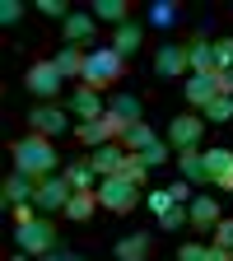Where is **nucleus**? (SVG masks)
<instances>
[{
	"mask_svg": "<svg viewBox=\"0 0 233 261\" xmlns=\"http://www.w3.org/2000/svg\"><path fill=\"white\" fill-rule=\"evenodd\" d=\"M14 243H19V252H28V256H47V252H56V228H51L47 215H38L33 224H19V228H14Z\"/></svg>",
	"mask_w": 233,
	"mask_h": 261,
	"instance_id": "nucleus-4",
	"label": "nucleus"
},
{
	"mask_svg": "<svg viewBox=\"0 0 233 261\" xmlns=\"http://www.w3.org/2000/svg\"><path fill=\"white\" fill-rule=\"evenodd\" d=\"M201 117H205V121H228V117H233V98H228V93H219V98H215V103H210Z\"/></svg>",
	"mask_w": 233,
	"mask_h": 261,
	"instance_id": "nucleus-29",
	"label": "nucleus"
},
{
	"mask_svg": "<svg viewBox=\"0 0 233 261\" xmlns=\"http://www.w3.org/2000/svg\"><path fill=\"white\" fill-rule=\"evenodd\" d=\"M149 256V233H126L117 243V261H145Z\"/></svg>",
	"mask_w": 233,
	"mask_h": 261,
	"instance_id": "nucleus-22",
	"label": "nucleus"
},
{
	"mask_svg": "<svg viewBox=\"0 0 233 261\" xmlns=\"http://www.w3.org/2000/svg\"><path fill=\"white\" fill-rule=\"evenodd\" d=\"M108 108H112L117 117H126L131 126H136V121H140V112H145V108H140V98H136V93H117V98H112V103H108Z\"/></svg>",
	"mask_w": 233,
	"mask_h": 261,
	"instance_id": "nucleus-25",
	"label": "nucleus"
},
{
	"mask_svg": "<svg viewBox=\"0 0 233 261\" xmlns=\"http://www.w3.org/2000/svg\"><path fill=\"white\" fill-rule=\"evenodd\" d=\"M38 10H42L47 19H61V23H65V19H70V14H75L70 5H65V0H38Z\"/></svg>",
	"mask_w": 233,
	"mask_h": 261,
	"instance_id": "nucleus-34",
	"label": "nucleus"
},
{
	"mask_svg": "<svg viewBox=\"0 0 233 261\" xmlns=\"http://www.w3.org/2000/svg\"><path fill=\"white\" fill-rule=\"evenodd\" d=\"M159 224H163V233H173V228H187L191 224V215H187V205H173L168 215H159Z\"/></svg>",
	"mask_w": 233,
	"mask_h": 261,
	"instance_id": "nucleus-31",
	"label": "nucleus"
},
{
	"mask_svg": "<svg viewBox=\"0 0 233 261\" xmlns=\"http://www.w3.org/2000/svg\"><path fill=\"white\" fill-rule=\"evenodd\" d=\"M10 154H14V173H28V177H38V182L56 173V149H51L47 136H38V130L19 136L10 145Z\"/></svg>",
	"mask_w": 233,
	"mask_h": 261,
	"instance_id": "nucleus-1",
	"label": "nucleus"
},
{
	"mask_svg": "<svg viewBox=\"0 0 233 261\" xmlns=\"http://www.w3.org/2000/svg\"><path fill=\"white\" fill-rule=\"evenodd\" d=\"M65 108H70L75 117H84V121H98V117L108 112V103L98 98V89H84V84H80V89L70 93V103H65Z\"/></svg>",
	"mask_w": 233,
	"mask_h": 261,
	"instance_id": "nucleus-13",
	"label": "nucleus"
},
{
	"mask_svg": "<svg viewBox=\"0 0 233 261\" xmlns=\"http://www.w3.org/2000/svg\"><path fill=\"white\" fill-rule=\"evenodd\" d=\"M28 126L38 130V136H47V140H51V136H65V130H70V117H65L56 103H38V108L28 112Z\"/></svg>",
	"mask_w": 233,
	"mask_h": 261,
	"instance_id": "nucleus-9",
	"label": "nucleus"
},
{
	"mask_svg": "<svg viewBox=\"0 0 233 261\" xmlns=\"http://www.w3.org/2000/svg\"><path fill=\"white\" fill-rule=\"evenodd\" d=\"M182 93H187V103H191L196 112H205L215 98H219V80H215V75H191V80L182 84Z\"/></svg>",
	"mask_w": 233,
	"mask_h": 261,
	"instance_id": "nucleus-10",
	"label": "nucleus"
},
{
	"mask_svg": "<svg viewBox=\"0 0 233 261\" xmlns=\"http://www.w3.org/2000/svg\"><path fill=\"white\" fill-rule=\"evenodd\" d=\"M215 70H233V38L215 42Z\"/></svg>",
	"mask_w": 233,
	"mask_h": 261,
	"instance_id": "nucleus-32",
	"label": "nucleus"
},
{
	"mask_svg": "<svg viewBox=\"0 0 233 261\" xmlns=\"http://www.w3.org/2000/svg\"><path fill=\"white\" fill-rule=\"evenodd\" d=\"M126 75V56H117L112 47H89L84 51V89H108Z\"/></svg>",
	"mask_w": 233,
	"mask_h": 261,
	"instance_id": "nucleus-2",
	"label": "nucleus"
},
{
	"mask_svg": "<svg viewBox=\"0 0 233 261\" xmlns=\"http://www.w3.org/2000/svg\"><path fill=\"white\" fill-rule=\"evenodd\" d=\"M93 28H98V19H93V10H75L70 19L61 23V38H65V47H80L84 38H93Z\"/></svg>",
	"mask_w": 233,
	"mask_h": 261,
	"instance_id": "nucleus-12",
	"label": "nucleus"
},
{
	"mask_svg": "<svg viewBox=\"0 0 233 261\" xmlns=\"http://www.w3.org/2000/svg\"><path fill=\"white\" fill-rule=\"evenodd\" d=\"M168 191H173V201H177V205H182V201H187V196H191V182H173V187H168Z\"/></svg>",
	"mask_w": 233,
	"mask_h": 261,
	"instance_id": "nucleus-40",
	"label": "nucleus"
},
{
	"mask_svg": "<svg viewBox=\"0 0 233 261\" xmlns=\"http://www.w3.org/2000/svg\"><path fill=\"white\" fill-rule=\"evenodd\" d=\"M38 261H84L80 252H65V247H56V252H47V256H38Z\"/></svg>",
	"mask_w": 233,
	"mask_h": 261,
	"instance_id": "nucleus-38",
	"label": "nucleus"
},
{
	"mask_svg": "<svg viewBox=\"0 0 233 261\" xmlns=\"http://www.w3.org/2000/svg\"><path fill=\"white\" fill-rule=\"evenodd\" d=\"M187 70H191L187 65V42H163L159 56H154V75L159 80H182Z\"/></svg>",
	"mask_w": 233,
	"mask_h": 261,
	"instance_id": "nucleus-7",
	"label": "nucleus"
},
{
	"mask_svg": "<svg viewBox=\"0 0 233 261\" xmlns=\"http://www.w3.org/2000/svg\"><path fill=\"white\" fill-rule=\"evenodd\" d=\"M23 84H28V93H33V98H42V103H47V98H56V93H61L65 75L56 70V61H33V65H28V75H23Z\"/></svg>",
	"mask_w": 233,
	"mask_h": 261,
	"instance_id": "nucleus-6",
	"label": "nucleus"
},
{
	"mask_svg": "<svg viewBox=\"0 0 233 261\" xmlns=\"http://www.w3.org/2000/svg\"><path fill=\"white\" fill-rule=\"evenodd\" d=\"M187 215H191L196 228H215V224H219V205H215V196H196V201L187 205Z\"/></svg>",
	"mask_w": 233,
	"mask_h": 261,
	"instance_id": "nucleus-19",
	"label": "nucleus"
},
{
	"mask_svg": "<svg viewBox=\"0 0 233 261\" xmlns=\"http://www.w3.org/2000/svg\"><path fill=\"white\" fill-rule=\"evenodd\" d=\"M210 243L233 252V219H219V224H215V238H210Z\"/></svg>",
	"mask_w": 233,
	"mask_h": 261,
	"instance_id": "nucleus-37",
	"label": "nucleus"
},
{
	"mask_svg": "<svg viewBox=\"0 0 233 261\" xmlns=\"http://www.w3.org/2000/svg\"><path fill=\"white\" fill-rule=\"evenodd\" d=\"M0 191H5V205H28L33 196H38V177H28V173H10Z\"/></svg>",
	"mask_w": 233,
	"mask_h": 261,
	"instance_id": "nucleus-15",
	"label": "nucleus"
},
{
	"mask_svg": "<svg viewBox=\"0 0 233 261\" xmlns=\"http://www.w3.org/2000/svg\"><path fill=\"white\" fill-rule=\"evenodd\" d=\"M168 149H173L168 140H159V145H149V149L140 154V159H145V168H159V163H163V159H168Z\"/></svg>",
	"mask_w": 233,
	"mask_h": 261,
	"instance_id": "nucleus-36",
	"label": "nucleus"
},
{
	"mask_svg": "<svg viewBox=\"0 0 233 261\" xmlns=\"http://www.w3.org/2000/svg\"><path fill=\"white\" fill-rule=\"evenodd\" d=\"M215 187H219V191H233V168H228L224 177H215Z\"/></svg>",
	"mask_w": 233,
	"mask_h": 261,
	"instance_id": "nucleus-42",
	"label": "nucleus"
},
{
	"mask_svg": "<svg viewBox=\"0 0 233 261\" xmlns=\"http://www.w3.org/2000/svg\"><path fill=\"white\" fill-rule=\"evenodd\" d=\"M93 210H98V191H75V196H70V205H65V215H70L75 224L93 219Z\"/></svg>",
	"mask_w": 233,
	"mask_h": 261,
	"instance_id": "nucleus-23",
	"label": "nucleus"
},
{
	"mask_svg": "<svg viewBox=\"0 0 233 261\" xmlns=\"http://www.w3.org/2000/svg\"><path fill=\"white\" fill-rule=\"evenodd\" d=\"M65 182H70L75 191H98V182H103V177L93 173L89 159H80V163H70V168H65Z\"/></svg>",
	"mask_w": 233,
	"mask_h": 261,
	"instance_id": "nucleus-20",
	"label": "nucleus"
},
{
	"mask_svg": "<svg viewBox=\"0 0 233 261\" xmlns=\"http://www.w3.org/2000/svg\"><path fill=\"white\" fill-rule=\"evenodd\" d=\"M121 177H126V182H136V187H145V182H149L145 159H140V154H126V168H121Z\"/></svg>",
	"mask_w": 233,
	"mask_h": 261,
	"instance_id": "nucleus-28",
	"label": "nucleus"
},
{
	"mask_svg": "<svg viewBox=\"0 0 233 261\" xmlns=\"http://www.w3.org/2000/svg\"><path fill=\"white\" fill-rule=\"evenodd\" d=\"M19 19H23V0H0V23L14 28Z\"/></svg>",
	"mask_w": 233,
	"mask_h": 261,
	"instance_id": "nucleus-33",
	"label": "nucleus"
},
{
	"mask_svg": "<svg viewBox=\"0 0 233 261\" xmlns=\"http://www.w3.org/2000/svg\"><path fill=\"white\" fill-rule=\"evenodd\" d=\"M149 145H159V136H154V126H149V121H136V126L126 130V140H121L126 154H145Z\"/></svg>",
	"mask_w": 233,
	"mask_h": 261,
	"instance_id": "nucleus-18",
	"label": "nucleus"
},
{
	"mask_svg": "<svg viewBox=\"0 0 233 261\" xmlns=\"http://www.w3.org/2000/svg\"><path fill=\"white\" fill-rule=\"evenodd\" d=\"M205 168H210V187H215V177H224V173L233 168V149H224V145L205 149Z\"/></svg>",
	"mask_w": 233,
	"mask_h": 261,
	"instance_id": "nucleus-24",
	"label": "nucleus"
},
{
	"mask_svg": "<svg viewBox=\"0 0 233 261\" xmlns=\"http://www.w3.org/2000/svg\"><path fill=\"white\" fill-rule=\"evenodd\" d=\"M51 61H56V70H61L65 80H84V51H80V47H61Z\"/></svg>",
	"mask_w": 233,
	"mask_h": 261,
	"instance_id": "nucleus-21",
	"label": "nucleus"
},
{
	"mask_svg": "<svg viewBox=\"0 0 233 261\" xmlns=\"http://www.w3.org/2000/svg\"><path fill=\"white\" fill-rule=\"evenodd\" d=\"M187 65H191V75H215V42L205 38L187 42Z\"/></svg>",
	"mask_w": 233,
	"mask_h": 261,
	"instance_id": "nucleus-17",
	"label": "nucleus"
},
{
	"mask_svg": "<svg viewBox=\"0 0 233 261\" xmlns=\"http://www.w3.org/2000/svg\"><path fill=\"white\" fill-rule=\"evenodd\" d=\"M205 261H233V252H228V247H215V243H210V256H205Z\"/></svg>",
	"mask_w": 233,
	"mask_h": 261,
	"instance_id": "nucleus-41",
	"label": "nucleus"
},
{
	"mask_svg": "<svg viewBox=\"0 0 233 261\" xmlns=\"http://www.w3.org/2000/svg\"><path fill=\"white\" fill-rule=\"evenodd\" d=\"M210 256V243H182L177 247V261H205Z\"/></svg>",
	"mask_w": 233,
	"mask_h": 261,
	"instance_id": "nucleus-35",
	"label": "nucleus"
},
{
	"mask_svg": "<svg viewBox=\"0 0 233 261\" xmlns=\"http://www.w3.org/2000/svg\"><path fill=\"white\" fill-rule=\"evenodd\" d=\"M10 261H38V256H28V252H14V256H10Z\"/></svg>",
	"mask_w": 233,
	"mask_h": 261,
	"instance_id": "nucleus-43",
	"label": "nucleus"
},
{
	"mask_svg": "<svg viewBox=\"0 0 233 261\" xmlns=\"http://www.w3.org/2000/svg\"><path fill=\"white\" fill-rule=\"evenodd\" d=\"M70 196H75V187L65 182V173H51V177H42V182H38V196H33V205H38L42 215H56V210L70 205Z\"/></svg>",
	"mask_w": 233,
	"mask_h": 261,
	"instance_id": "nucleus-5",
	"label": "nucleus"
},
{
	"mask_svg": "<svg viewBox=\"0 0 233 261\" xmlns=\"http://www.w3.org/2000/svg\"><path fill=\"white\" fill-rule=\"evenodd\" d=\"M201 130H205V117H201V112L173 117V126H168V145H173V149H201Z\"/></svg>",
	"mask_w": 233,
	"mask_h": 261,
	"instance_id": "nucleus-8",
	"label": "nucleus"
},
{
	"mask_svg": "<svg viewBox=\"0 0 233 261\" xmlns=\"http://www.w3.org/2000/svg\"><path fill=\"white\" fill-rule=\"evenodd\" d=\"M177 173L191 187H210V168H205V154L201 149H177Z\"/></svg>",
	"mask_w": 233,
	"mask_h": 261,
	"instance_id": "nucleus-11",
	"label": "nucleus"
},
{
	"mask_svg": "<svg viewBox=\"0 0 233 261\" xmlns=\"http://www.w3.org/2000/svg\"><path fill=\"white\" fill-rule=\"evenodd\" d=\"M140 201H145L140 187H136V182H126V177H103V182H98V205L112 210V215H131Z\"/></svg>",
	"mask_w": 233,
	"mask_h": 261,
	"instance_id": "nucleus-3",
	"label": "nucleus"
},
{
	"mask_svg": "<svg viewBox=\"0 0 233 261\" xmlns=\"http://www.w3.org/2000/svg\"><path fill=\"white\" fill-rule=\"evenodd\" d=\"M215 80H219V93L233 98V70H215Z\"/></svg>",
	"mask_w": 233,
	"mask_h": 261,
	"instance_id": "nucleus-39",
	"label": "nucleus"
},
{
	"mask_svg": "<svg viewBox=\"0 0 233 261\" xmlns=\"http://www.w3.org/2000/svg\"><path fill=\"white\" fill-rule=\"evenodd\" d=\"M93 173L98 177H121V168H126V149L121 145H103V149H93Z\"/></svg>",
	"mask_w": 233,
	"mask_h": 261,
	"instance_id": "nucleus-14",
	"label": "nucleus"
},
{
	"mask_svg": "<svg viewBox=\"0 0 233 261\" xmlns=\"http://www.w3.org/2000/svg\"><path fill=\"white\" fill-rule=\"evenodd\" d=\"M145 205H149L154 215H168V210H173L177 201H173V191H168V187H163V191H145Z\"/></svg>",
	"mask_w": 233,
	"mask_h": 261,
	"instance_id": "nucleus-30",
	"label": "nucleus"
},
{
	"mask_svg": "<svg viewBox=\"0 0 233 261\" xmlns=\"http://www.w3.org/2000/svg\"><path fill=\"white\" fill-rule=\"evenodd\" d=\"M93 19H108V23H126V0H93Z\"/></svg>",
	"mask_w": 233,
	"mask_h": 261,
	"instance_id": "nucleus-26",
	"label": "nucleus"
},
{
	"mask_svg": "<svg viewBox=\"0 0 233 261\" xmlns=\"http://www.w3.org/2000/svg\"><path fill=\"white\" fill-rule=\"evenodd\" d=\"M149 23L154 28H173L177 23V5H173V0H154V5H149Z\"/></svg>",
	"mask_w": 233,
	"mask_h": 261,
	"instance_id": "nucleus-27",
	"label": "nucleus"
},
{
	"mask_svg": "<svg viewBox=\"0 0 233 261\" xmlns=\"http://www.w3.org/2000/svg\"><path fill=\"white\" fill-rule=\"evenodd\" d=\"M140 42H145V28H140L136 19H126V23L112 33V42H108V47H112L117 56H136V51H140Z\"/></svg>",
	"mask_w": 233,
	"mask_h": 261,
	"instance_id": "nucleus-16",
	"label": "nucleus"
}]
</instances>
